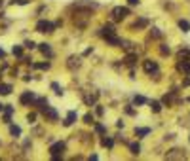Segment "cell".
Masks as SVG:
<instances>
[{"label":"cell","instance_id":"1","mask_svg":"<svg viewBox=\"0 0 190 161\" xmlns=\"http://www.w3.org/2000/svg\"><path fill=\"white\" fill-rule=\"evenodd\" d=\"M126 15H129V8L116 6V8H112V12H110V17H112V21H122Z\"/></svg>","mask_w":190,"mask_h":161},{"label":"cell","instance_id":"2","mask_svg":"<svg viewBox=\"0 0 190 161\" xmlns=\"http://www.w3.org/2000/svg\"><path fill=\"white\" fill-rule=\"evenodd\" d=\"M63 150H65V142H55V144H52V148H50L52 159H53V161L61 159V155H63Z\"/></svg>","mask_w":190,"mask_h":161},{"label":"cell","instance_id":"3","mask_svg":"<svg viewBox=\"0 0 190 161\" xmlns=\"http://www.w3.org/2000/svg\"><path fill=\"white\" fill-rule=\"evenodd\" d=\"M36 31L38 32H53L55 31V25H53V23H50V21H46V19H42V21L36 23Z\"/></svg>","mask_w":190,"mask_h":161},{"label":"cell","instance_id":"4","mask_svg":"<svg viewBox=\"0 0 190 161\" xmlns=\"http://www.w3.org/2000/svg\"><path fill=\"white\" fill-rule=\"evenodd\" d=\"M142 68H145V72H147V74H152V72L156 74V72H158V63H156V61L147 59L145 63H142Z\"/></svg>","mask_w":190,"mask_h":161},{"label":"cell","instance_id":"5","mask_svg":"<svg viewBox=\"0 0 190 161\" xmlns=\"http://www.w3.org/2000/svg\"><path fill=\"white\" fill-rule=\"evenodd\" d=\"M177 70L182 72V74H186V76H190V61L188 59H181L177 63Z\"/></svg>","mask_w":190,"mask_h":161},{"label":"cell","instance_id":"6","mask_svg":"<svg viewBox=\"0 0 190 161\" xmlns=\"http://www.w3.org/2000/svg\"><path fill=\"white\" fill-rule=\"evenodd\" d=\"M44 116L50 120V121H57V112H55V108L46 106V108H44Z\"/></svg>","mask_w":190,"mask_h":161},{"label":"cell","instance_id":"7","mask_svg":"<svg viewBox=\"0 0 190 161\" xmlns=\"http://www.w3.org/2000/svg\"><path fill=\"white\" fill-rule=\"evenodd\" d=\"M165 157H168V159H184V152L182 150H171L169 154H165Z\"/></svg>","mask_w":190,"mask_h":161},{"label":"cell","instance_id":"8","mask_svg":"<svg viewBox=\"0 0 190 161\" xmlns=\"http://www.w3.org/2000/svg\"><path fill=\"white\" fill-rule=\"evenodd\" d=\"M31 101H34V93H31V91H25V93L19 97V102L21 104H29Z\"/></svg>","mask_w":190,"mask_h":161},{"label":"cell","instance_id":"9","mask_svg":"<svg viewBox=\"0 0 190 161\" xmlns=\"http://www.w3.org/2000/svg\"><path fill=\"white\" fill-rule=\"evenodd\" d=\"M74 120H76V112H74V110H70V112L67 114V120L63 121V125H65V127L72 125V123H74Z\"/></svg>","mask_w":190,"mask_h":161},{"label":"cell","instance_id":"10","mask_svg":"<svg viewBox=\"0 0 190 161\" xmlns=\"http://www.w3.org/2000/svg\"><path fill=\"white\" fill-rule=\"evenodd\" d=\"M175 97H177V93H175V91H171L169 95H163L162 102H163V104H168V106H171V104L175 102Z\"/></svg>","mask_w":190,"mask_h":161},{"label":"cell","instance_id":"11","mask_svg":"<svg viewBox=\"0 0 190 161\" xmlns=\"http://www.w3.org/2000/svg\"><path fill=\"white\" fill-rule=\"evenodd\" d=\"M38 50H40L44 55L52 57V48H50V44H46V42H44V44H40V45H38Z\"/></svg>","mask_w":190,"mask_h":161},{"label":"cell","instance_id":"12","mask_svg":"<svg viewBox=\"0 0 190 161\" xmlns=\"http://www.w3.org/2000/svg\"><path fill=\"white\" fill-rule=\"evenodd\" d=\"M105 40H107V44H110V45H122V40L118 38L116 34H114V36H107Z\"/></svg>","mask_w":190,"mask_h":161},{"label":"cell","instance_id":"13","mask_svg":"<svg viewBox=\"0 0 190 161\" xmlns=\"http://www.w3.org/2000/svg\"><path fill=\"white\" fill-rule=\"evenodd\" d=\"M12 85L10 83H0V95H10L12 93Z\"/></svg>","mask_w":190,"mask_h":161},{"label":"cell","instance_id":"14","mask_svg":"<svg viewBox=\"0 0 190 161\" xmlns=\"http://www.w3.org/2000/svg\"><path fill=\"white\" fill-rule=\"evenodd\" d=\"M101 31H103V36H105V38H107V36H114V34H116V32H114V27H112V25H105V27H103Z\"/></svg>","mask_w":190,"mask_h":161},{"label":"cell","instance_id":"15","mask_svg":"<svg viewBox=\"0 0 190 161\" xmlns=\"http://www.w3.org/2000/svg\"><path fill=\"white\" fill-rule=\"evenodd\" d=\"M179 29H181L182 32H188V31H190V23L184 21V19H179Z\"/></svg>","mask_w":190,"mask_h":161},{"label":"cell","instance_id":"16","mask_svg":"<svg viewBox=\"0 0 190 161\" xmlns=\"http://www.w3.org/2000/svg\"><path fill=\"white\" fill-rule=\"evenodd\" d=\"M150 110H152L154 114H158V112L162 110V102H158V101H150Z\"/></svg>","mask_w":190,"mask_h":161},{"label":"cell","instance_id":"17","mask_svg":"<svg viewBox=\"0 0 190 161\" xmlns=\"http://www.w3.org/2000/svg\"><path fill=\"white\" fill-rule=\"evenodd\" d=\"M129 150H131L133 155H139V154H141V146H139V142H131V144H129Z\"/></svg>","mask_w":190,"mask_h":161},{"label":"cell","instance_id":"18","mask_svg":"<svg viewBox=\"0 0 190 161\" xmlns=\"http://www.w3.org/2000/svg\"><path fill=\"white\" fill-rule=\"evenodd\" d=\"M148 133H150L148 127H139V129H135V135H137V136H147Z\"/></svg>","mask_w":190,"mask_h":161},{"label":"cell","instance_id":"19","mask_svg":"<svg viewBox=\"0 0 190 161\" xmlns=\"http://www.w3.org/2000/svg\"><path fill=\"white\" fill-rule=\"evenodd\" d=\"M68 66H70V68L80 66V57H70V59H68Z\"/></svg>","mask_w":190,"mask_h":161},{"label":"cell","instance_id":"20","mask_svg":"<svg viewBox=\"0 0 190 161\" xmlns=\"http://www.w3.org/2000/svg\"><path fill=\"white\" fill-rule=\"evenodd\" d=\"M135 63H137V55H128L126 57V64L128 66H135Z\"/></svg>","mask_w":190,"mask_h":161},{"label":"cell","instance_id":"21","mask_svg":"<svg viewBox=\"0 0 190 161\" xmlns=\"http://www.w3.org/2000/svg\"><path fill=\"white\" fill-rule=\"evenodd\" d=\"M133 104H137V106H141V104H147V99H145V97H141V95H135Z\"/></svg>","mask_w":190,"mask_h":161},{"label":"cell","instance_id":"22","mask_svg":"<svg viewBox=\"0 0 190 161\" xmlns=\"http://www.w3.org/2000/svg\"><path fill=\"white\" fill-rule=\"evenodd\" d=\"M10 133H12V136H19V135H21V127H17V125H10Z\"/></svg>","mask_w":190,"mask_h":161},{"label":"cell","instance_id":"23","mask_svg":"<svg viewBox=\"0 0 190 161\" xmlns=\"http://www.w3.org/2000/svg\"><path fill=\"white\" fill-rule=\"evenodd\" d=\"M12 53H13L15 57H21V55H23V48H21V45H13V48H12Z\"/></svg>","mask_w":190,"mask_h":161},{"label":"cell","instance_id":"24","mask_svg":"<svg viewBox=\"0 0 190 161\" xmlns=\"http://www.w3.org/2000/svg\"><path fill=\"white\" fill-rule=\"evenodd\" d=\"M84 101H86V104H89V106H91L95 101H97V95H88V97H84Z\"/></svg>","mask_w":190,"mask_h":161},{"label":"cell","instance_id":"25","mask_svg":"<svg viewBox=\"0 0 190 161\" xmlns=\"http://www.w3.org/2000/svg\"><path fill=\"white\" fill-rule=\"evenodd\" d=\"M34 68H40V70H48V68H50V63H34Z\"/></svg>","mask_w":190,"mask_h":161},{"label":"cell","instance_id":"26","mask_svg":"<svg viewBox=\"0 0 190 161\" xmlns=\"http://www.w3.org/2000/svg\"><path fill=\"white\" fill-rule=\"evenodd\" d=\"M101 144H103L105 148H112V146H114V140H112V139H103Z\"/></svg>","mask_w":190,"mask_h":161},{"label":"cell","instance_id":"27","mask_svg":"<svg viewBox=\"0 0 190 161\" xmlns=\"http://www.w3.org/2000/svg\"><path fill=\"white\" fill-rule=\"evenodd\" d=\"M148 25V21L147 19H139L137 23H135V25H133V29H139V27H147Z\"/></svg>","mask_w":190,"mask_h":161},{"label":"cell","instance_id":"28","mask_svg":"<svg viewBox=\"0 0 190 161\" xmlns=\"http://www.w3.org/2000/svg\"><path fill=\"white\" fill-rule=\"evenodd\" d=\"M36 106H38V108H42V110H44V108H46V106H48V99H38V101H36Z\"/></svg>","mask_w":190,"mask_h":161},{"label":"cell","instance_id":"29","mask_svg":"<svg viewBox=\"0 0 190 161\" xmlns=\"http://www.w3.org/2000/svg\"><path fill=\"white\" fill-rule=\"evenodd\" d=\"M52 89L55 91V93H57V95H63V89L59 87V83H55V82H53V83H52Z\"/></svg>","mask_w":190,"mask_h":161},{"label":"cell","instance_id":"30","mask_svg":"<svg viewBox=\"0 0 190 161\" xmlns=\"http://www.w3.org/2000/svg\"><path fill=\"white\" fill-rule=\"evenodd\" d=\"M84 123H88V125L93 123V116H91V114H86V116H84Z\"/></svg>","mask_w":190,"mask_h":161},{"label":"cell","instance_id":"31","mask_svg":"<svg viewBox=\"0 0 190 161\" xmlns=\"http://www.w3.org/2000/svg\"><path fill=\"white\" fill-rule=\"evenodd\" d=\"M160 53H162V55H169V53H171V50L168 48V45H162V48H160Z\"/></svg>","mask_w":190,"mask_h":161},{"label":"cell","instance_id":"32","mask_svg":"<svg viewBox=\"0 0 190 161\" xmlns=\"http://www.w3.org/2000/svg\"><path fill=\"white\" fill-rule=\"evenodd\" d=\"M150 36H152V38H162V32H160L158 29H152V31H150Z\"/></svg>","mask_w":190,"mask_h":161},{"label":"cell","instance_id":"33","mask_svg":"<svg viewBox=\"0 0 190 161\" xmlns=\"http://www.w3.org/2000/svg\"><path fill=\"white\" fill-rule=\"evenodd\" d=\"M25 48H27V50H32V48H36V44H34L32 40H27V42H25Z\"/></svg>","mask_w":190,"mask_h":161},{"label":"cell","instance_id":"34","mask_svg":"<svg viewBox=\"0 0 190 161\" xmlns=\"http://www.w3.org/2000/svg\"><path fill=\"white\" fill-rule=\"evenodd\" d=\"M34 120H36V114H34V112H31L29 116H27V121H29V123H34Z\"/></svg>","mask_w":190,"mask_h":161},{"label":"cell","instance_id":"35","mask_svg":"<svg viewBox=\"0 0 190 161\" xmlns=\"http://www.w3.org/2000/svg\"><path fill=\"white\" fill-rule=\"evenodd\" d=\"M12 4H19V6H25V4H29V0H12Z\"/></svg>","mask_w":190,"mask_h":161},{"label":"cell","instance_id":"36","mask_svg":"<svg viewBox=\"0 0 190 161\" xmlns=\"http://www.w3.org/2000/svg\"><path fill=\"white\" fill-rule=\"evenodd\" d=\"M95 131H97V133H105L107 129H105V125H101V123H97V125H95Z\"/></svg>","mask_w":190,"mask_h":161},{"label":"cell","instance_id":"37","mask_svg":"<svg viewBox=\"0 0 190 161\" xmlns=\"http://www.w3.org/2000/svg\"><path fill=\"white\" fill-rule=\"evenodd\" d=\"M95 114H97V116H103V114H105L103 106H97V108H95Z\"/></svg>","mask_w":190,"mask_h":161},{"label":"cell","instance_id":"38","mask_svg":"<svg viewBox=\"0 0 190 161\" xmlns=\"http://www.w3.org/2000/svg\"><path fill=\"white\" fill-rule=\"evenodd\" d=\"M4 110H6V114H13V106H10V104H6Z\"/></svg>","mask_w":190,"mask_h":161},{"label":"cell","instance_id":"39","mask_svg":"<svg viewBox=\"0 0 190 161\" xmlns=\"http://www.w3.org/2000/svg\"><path fill=\"white\" fill-rule=\"evenodd\" d=\"M126 112H128V114H129V116H133V114H135V110H133V108H129V106H128V108H126Z\"/></svg>","mask_w":190,"mask_h":161},{"label":"cell","instance_id":"40","mask_svg":"<svg viewBox=\"0 0 190 161\" xmlns=\"http://www.w3.org/2000/svg\"><path fill=\"white\" fill-rule=\"evenodd\" d=\"M128 2H129L131 6H135V4H139V0H128Z\"/></svg>","mask_w":190,"mask_h":161},{"label":"cell","instance_id":"41","mask_svg":"<svg viewBox=\"0 0 190 161\" xmlns=\"http://www.w3.org/2000/svg\"><path fill=\"white\" fill-rule=\"evenodd\" d=\"M0 57H4V50L2 48H0Z\"/></svg>","mask_w":190,"mask_h":161},{"label":"cell","instance_id":"42","mask_svg":"<svg viewBox=\"0 0 190 161\" xmlns=\"http://www.w3.org/2000/svg\"><path fill=\"white\" fill-rule=\"evenodd\" d=\"M2 110H4V104H0V112H2Z\"/></svg>","mask_w":190,"mask_h":161},{"label":"cell","instance_id":"43","mask_svg":"<svg viewBox=\"0 0 190 161\" xmlns=\"http://www.w3.org/2000/svg\"><path fill=\"white\" fill-rule=\"evenodd\" d=\"M186 101H188V102H190V97H188V99H186Z\"/></svg>","mask_w":190,"mask_h":161},{"label":"cell","instance_id":"44","mask_svg":"<svg viewBox=\"0 0 190 161\" xmlns=\"http://www.w3.org/2000/svg\"><path fill=\"white\" fill-rule=\"evenodd\" d=\"M0 6H2V0H0Z\"/></svg>","mask_w":190,"mask_h":161}]
</instances>
